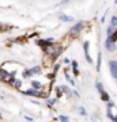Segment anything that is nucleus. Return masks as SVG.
<instances>
[{
	"instance_id": "obj_1",
	"label": "nucleus",
	"mask_w": 117,
	"mask_h": 122,
	"mask_svg": "<svg viewBox=\"0 0 117 122\" xmlns=\"http://www.w3.org/2000/svg\"><path fill=\"white\" fill-rule=\"evenodd\" d=\"M83 27H84V22H76L74 25V27L71 29V34H78V33H80V31L83 30Z\"/></svg>"
},
{
	"instance_id": "obj_2",
	"label": "nucleus",
	"mask_w": 117,
	"mask_h": 122,
	"mask_svg": "<svg viewBox=\"0 0 117 122\" xmlns=\"http://www.w3.org/2000/svg\"><path fill=\"white\" fill-rule=\"evenodd\" d=\"M23 95H26V96H38V98H42L44 96L38 90H34V88H30V90L23 91Z\"/></svg>"
},
{
	"instance_id": "obj_3",
	"label": "nucleus",
	"mask_w": 117,
	"mask_h": 122,
	"mask_svg": "<svg viewBox=\"0 0 117 122\" xmlns=\"http://www.w3.org/2000/svg\"><path fill=\"white\" fill-rule=\"evenodd\" d=\"M109 68H110V73H112V76L114 79L117 77V61L112 60L110 62H109Z\"/></svg>"
},
{
	"instance_id": "obj_4",
	"label": "nucleus",
	"mask_w": 117,
	"mask_h": 122,
	"mask_svg": "<svg viewBox=\"0 0 117 122\" xmlns=\"http://www.w3.org/2000/svg\"><path fill=\"white\" fill-rule=\"evenodd\" d=\"M89 41H86L84 44H83V48H84V57H86V60H87V62H93V58L90 57V54H89Z\"/></svg>"
},
{
	"instance_id": "obj_5",
	"label": "nucleus",
	"mask_w": 117,
	"mask_h": 122,
	"mask_svg": "<svg viewBox=\"0 0 117 122\" xmlns=\"http://www.w3.org/2000/svg\"><path fill=\"white\" fill-rule=\"evenodd\" d=\"M59 19H60L61 22H65V23H71V22H74V20H75L72 16L65 15V14H60V15H59Z\"/></svg>"
},
{
	"instance_id": "obj_6",
	"label": "nucleus",
	"mask_w": 117,
	"mask_h": 122,
	"mask_svg": "<svg viewBox=\"0 0 117 122\" xmlns=\"http://www.w3.org/2000/svg\"><path fill=\"white\" fill-rule=\"evenodd\" d=\"M105 48L108 49L109 52H114V50H116V45H114V42H112V41H110V39H106V41H105Z\"/></svg>"
},
{
	"instance_id": "obj_7",
	"label": "nucleus",
	"mask_w": 117,
	"mask_h": 122,
	"mask_svg": "<svg viewBox=\"0 0 117 122\" xmlns=\"http://www.w3.org/2000/svg\"><path fill=\"white\" fill-rule=\"evenodd\" d=\"M29 71H30L31 75H41V66H33Z\"/></svg>"
},
{
	"instance_id": "obj_8",
	"label": "nucleus",
	"mask_w": 117,
	"mask_h": 122,
	"mask_svg": "<svg viewBox=\"0 0 117 122\" xmlns=\"http://www.w3.org/2000/svg\"><path fill=\"white\" fill-rule=\"evenodd\" d=\"M41 87H42V83H39V81H37V80H33V81H31V88L39 90Z\"/></svg>"
},
{
	"instance_id": "obj_9",
	"label": "nucleus",
	"mask_w": 117,
	"mask_h": 122,
	"mask_svg": "<svg viewBox=\"0 0 117 122\" xmlns=\"http://www.w3.org/2000/svg\"><path fill=\"white\" fill-rule=\"evenodd\" d=\"M108 38L110 39L112 42H116V41H117V30H114V31H113V34H112V35H109Z\"/></svg>"
},
{
	"instance_id": "obj_10",
	"label": "nucleus",
	"mask_w": 117,
	"mask_h": 122,
	"mask_svg": "<svg viewBox=\"0 0 117 122\" xmlns=\"http://www.w3.org/2000/svg\"><path fill=\"white\" fill-rule=\"evenodd\" d=\"M110 26L117 27V16H116V15H113L112 19H110Z\"/></svg>"
},
{
	"instance_id": "obj_11",
	"label": "nucleus",
	"mask_w": 117,
	"mask_h": 122,
	"mask_svg": "<svg viewBox=\"0 0 117 122\" xmlns=\"http://www.w3.org/2000/svg\"><path fill=\"white\" fill-rule=\"evenodd\" d=\"M114 29H116V27H113V26H109L108 29H106V34H108V37H109V35H112V34H113Z\"/></svg>"
},
{
	"instance_id": "obj_12",
	"label": "nucleus",
	"mask_w": 117,
	"mask_h": 122,
	"mask_svg": "<svg viewBox=\"0 0 117 122\" xmlns=\"http://www.w3.org/2000/svg\"><path fill=\"white\" fill-rule=\"evenodd\" d=\"M101 98H102V99L105 100V102H109V95L108 94H106V92H101Z\"/></svg>"
},
{
	"instance_id": "obj_13",
	"label": "nucleus",
	"mask_w": 117,
	"mask_h": 122,
	"mask_svg": "<svg viewBox=\"0 0 117 122\" xmlns=\"http://www.w3.org/2000/svg\"><path fill=\"white\" fill-rule=\"evenodd\" d=\"M95 87H97V90L100 91V94L105 91V90H104V86H102V83H97V84H95Z\"/></svg>"
},
{
	"instance_id": "obj_14",
	"label": "nucleus",
	"mask_w": 117,
	"mask_h": 122,
	"mask_svg": "<svg viewBox=\"0 0 117 122\" xmlns=\"http://www.w3.org/2000/svg\"><path fill=\"white\" fill-rule=\"evenodd\" d=\"M59 119H60L61 122H69V118L67 117V115H60V117H59Z\"/></svg>"
},
{
	"instance_id": "obj_15",
	"label": "nucleus",
	"mask_w": 117,
	"mask_h": 122,
	"mask_svg": "<svg viewBox=\"0 0 117 122\" xmlns=\"http://www.w3.org/2000/svg\"><path fill=\"white\" fill-rule=\"evenodd\" d=\"M14 86H15L17 88H21V86H22V81H21V80H15V81H14Z\"/></svg>"
},
{
	"instance_id": "obj_16",
	"label": "nucleus",
	"mask_w": 117,
	"mask_h": 122,
	"mask_svg": "<svg viewBox=\"0 0 117 122\" xmlns=\"http://www.w3.org/2000/svg\"><path fill=\"white\" fill-rule=\"evenodd\" d=\"M78 110H79V113L82 114V115H87V111H86V110H84V109H83L82 106H80V107H79Z\"/></svg>"
},
{
	"instance_id": "obj_17",
	"label": "nucleus",
	"mask_w": 117,
	"mask_h": 122,
	"mask_svg": "<svg viewBox=\"0 0 117 122\" xmlns=\"http://www.w3.org/2000/svg\"><path fill=\"white\" fill-rule=\"evenodd\" d=\"M55 103H56V99H49L48 100V106H49V107H52Z\"/></svg>"
},
{
	"instance_id": "obj_18",
	"label": "nucleus",
	"mask_w": 117,
	"mask_h": 122,
	"mask_svg": "<svg viewBox=\"0 0 117 122\" xmlns=\"http://www.w3.org/2000/svg\"><path fill=\"white\" fill-rule=\"evenodd\" d=\"M29 76H31V73H30V71L27 69V71L23 72V77H29Z\"/></svg>"
},
{
	"instance_id": "obj_19",
	"label": "nucleus",
	"mask_w": 117,
	"mask_h": 122,
	"mask_svg": "<svg viewBox=\"0 0 117 122\" xmlns=\"http://www.w3.org/2000/svg\"><path fill=\"white\" fill-rule=\"evenodd\" d=\"M72 69H78V61H72Z\"/></svg>"
},
{
	"instance_id": "obj_20",
	"label": "nucleus",
	"mask_w": 117,
	"mask_h": 122,
	"mask_svg": "<svg viewBox=\"0 0 117 122\" xmlns=\"http://www.w3.org/2000/svg\"><path fill=\"white\" fill-rule=\"evenodd\" d=\"M100 68H101V54L98 56V64H97V69L100 71Z\"/></svg>"
},
{
	"instance_id": "obj_21",
	"label": "nucleus",
	"mask_w": 117,
	"mask_h": 122,
	"mask_svg": "<svg viewBox=\"0 0 117 122\" xmlns=\"http://www.w3.org/2000/svg\"><path fill=\"white\" fill-rule=\"evenodd\" d=\"M64 64H69V58H67V57H65V58H64Z\"/></svg>"
},
{
	"instance_id": "obj_22",
	"label": "nucleus",
	"mask_w": 117,
	"mask_h": 122,
	"mask_svg": "<svg viewBox=\"0 0 117 122\" xmlns=\"http://www.w3.org/2000/svg\"><path fill=\"white\" fill-rule=\"evenodd\" d=\"M26 119H27V121H30V122H33V118H31V117H26Z\"/></svg>"
},
{
	"instance_id": "obj_23",
	"label": "nucleus",
	"mask_w": 117,
	"mask_h": 122,
	"mask_svg": "<svg viewBox=\"0 0 117 122\" xmlns=\"http://www.w3.org/2000/svg\"><path fill=\"white\" fill-rule=\"evenodd\" d=\"M69 0H61V3H63V4H65V3H68Z\"/></svg>"
},
{
	"instance_id": "obj_24",
	"label": "nucleus",
	"mask_w": 117,
	"mask_h": 122,
	"mask_svg": "<svg viewBox=\"0 0 117 122\" xmlns=\"http://www.w3.org/2000/svg\"><path fill=\"white\" fill-rule=\"evenodd\" d=\"M112 119H113V122H117V115H116V117H113Z\"/></svg>"
},
{
	"instance_id": "obj_25",
	"label": "nucleus",
	"mask_w": 117,
	"mask_h": 122,
	"mask_svg": "<svg viewBox=\"0 0 117 122\" xmlns=\"http://www.w3.org/2000/svg\"><path fill=\"white\" fill-rule=\"evenodd\" d=\"M116 81H117V77H116Z\"/></svg>"
},
{
	"instance_id": "obj_26",
	"label": "nucleus",
	"mask_w": 117,
	"mask_h": 122,
	"mask_svg": "<svg viewBox=\"0 0 117 122\" xmlns=\"http://www.w3.org/2000/svg\"><path fill=\"white\" fill-rule=\"evenodd\" d=\"M0 115H1V113H0Z\"/></svg>"
},
{
	"instance_id": "obj_27",
	"label": "nucleus",
	"mask_w": 117,
	"mask_h": 122,
	"mask_svg": "<svg viewBox=\"0 0 117 122\" xmlns=\"http://www.w3.org/2000/svg\"><path fill=\"white\" fill-rule=\"evenodd\" d=\"M116 3H117V0H116Z\"/></svg>"
},
{
	"instance_id": "obj_28",
	"label": "nucleus",
	"mask_w": 117,
	"mask_h": 122,
	"mask_svg": "<svg viewBox=\"0 0 117 122\" xmlns=\"http://www.w3.org/2000/svg\"><path fill=\"white\" fill-rule=\"evenodd\" d=\"M0 26H1V25H0Z\"/></svg>"
}]
</instances>
